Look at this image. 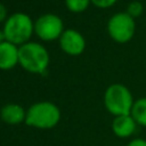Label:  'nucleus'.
Masks as SVG:
<instances>
[{"label":"nucleus","instance_id":"2eb2a0df","mask_svg":"<svg viewBox=\"0 0 146 146\" xmlns=\"http://www.w3.org/2000/svg\"><path fill=\"white\" fill-rule=\"evenodd\" d=\"M8 11H7V8L3 3L0 2V23H5L8 18Z\"/></svg>","mask_w":146,"mask_h":146},{"label":"nucleus","instance_id":"9d476101","mask_svg":"<svg viewBox=\"0 0 146 146\" xmlns=\"http://www.w3.org/2000/svg\"><path fill=\"white\" fill-rule=\"evenodd\" d=\"M18 64V47L3 41L0 43V70L8 71Z\"/></svg>","mask_w":146,"mask_h":146},{"label":"nucleus","instance_id":"423d86ee","mask_svg":"<svg viewBox=\"0 0 146 146\" xmlns=\"http://www.w3.org/2000/svg\"><path fill=\"white\" fill-rule=\"evenodd\" d=\"M64 31L62 18L55 14H43L34 22V33L43 41L57 40Z\"/></svg>","mask_w":146,"mask_h":146},{"label":"nucleus","instance_id":"f8f14e48","mask_svg":"<svg viewBox=\"0 0 146 146\" xmlns=\"http://www.w3.org/2000/svg\"><path fill=\"white\" fill-rule=\"evenodd\" d=\"M91 3L90 0H65L66 8L72 13H82L84 11L89 5Z\"/></svg>","mask_w":146,"mask_h":146},{"label":"nucleus","instance_id":"4468645a","mask_svg":"<svg viewBox=\"0 0 146 146\" xmlns=\"http://www.w3.org/2000/svg\"><path fill=\"white\" fill-rule=\"evenodd\" d=\"M91 3L98 8H102V9H105V8H110L112 7L117 0H90Z\"/></svg>","mask_w":146,"mask_h":146},{"label":"nucleus","instance_id":"ddd939ff","mask_svg":"<svg viewBox=\"0 0 146 146\" xmlns=\"http://www.w3.org/2000/svg\"><path fill=\"white\" fill-rule=\"evenodd\" d=\"M143 10H144V7H143L141 2H139V1H131L128 5V7H127V11L125 13L128 15H130L135 19V18L139 17L143 14Z\"/></svg>","mask_w":146,"mask_h":146},{"label":"nucleus","instance_id":"f257e3e1","mask_svg":"<svg viewBox=\"0 0 146 146\" xmlns=\"http://www.w3.org/2000/svg\"><path fill=\"white\" fill-rule=\"evenodd\" d=\"M50 57L44 46L29 41L18 47V64L33 74H46Z\"/></svg>","mask_w":146,"mask_h":146},{"label":"nucleus","instance_id":"f03ea898","mask_svg":"<svg viewBox=\"0 0 146 146\" xmlns=\"http://www.w3.org/2000/svg\"><path fill=\"white\" fill-rule=\"evenodd\" d=\"M6 41L19 47L30 41L34 33V23L25 13L11 14L2 27Z\"/></svg>","mask_w":146,"mask_h":146},{"label":"nucleus","instance_id":"0eeeda50","mask_svg":"<svg viewBox=\"0 0 146 146\" xmlns=\"http://www.w3.org/2000/svg\"><path fill=\"white\" fill-rule=\"evenodd\" d=\"M60 49L70 56H79L86 49V39L76 30L67 29L58 39Z\"/></svg>","mask_w":146,"mask_h":146},{"label":"nucleus","instance_id":"6e6552de","mask_svg":"<svg viewBox=\"0 0 146 146\" xmlns=\"http://www.w3.org/2000/svg\"><path fill=\"white\" fill-rule=\"evenodd\" d=\"M137 128V123L133 117L129 115H120L114 116L112 122L113 133L119 138H129L131 137Z\"/></svg>","mask_w":146,"mask_h":146},{"label":"nucleus","instance_id":"9b49d317","mask_svg":"<svg viewBox=\"0 0 146 146\" xmlns=\"http://www.w3.org/2000/svg\"><path fill=\"white\" fill-rule=\"evenodd\" d=\"M130 115L133 117L137 125L146 127V97L135 100Z\"/></svg>","mask_w":146,"mask_h":146},{"label":"nucleus","instance_id":"f3484780","mask_svg":"<svg viewBox=\"0 0 146 146\" xmlns=\"http://www.w3.org/2000/svg\"><path fill=\"white\" fill-rule=\"evenodd\" d=\"M3 41H6V39H5V34H3V31L0 29V43H2Z\"/></svg>","mask_w":146,"mask_h":146},{"label":"nucleus","instance_id":"7ed1b4c3","mask_svg":"<svg viewBox=\"0 0 146 146\" xmlns=\"http://www.w3.org/2000/svg\"><path fill=\"white\" fill-rule=\"evenodd\" d=\"M60 120V110L51 102L34 103L26 111L25 123L38 129H51Z\"/></svg>","mask_w":146,"mask_h":146},{"label":"nucleus","instance_id":"39448f33","mask_svg":"<svg viewBox=\"0 0 146 146\" xmlns=\"http://www.w3.org/2000/svg\"><path fill=\"white\" fill-rule=\"evenodd\" d=\"M136 31L135 19L127 13H116L107 22V32L112 40L117 43L130 41Z\"/></svg>","mask_w":146,"mask_h":146},{"label":"nucleus","instance_id":"dca6fc26","mask_svg":"<svg viewBox=\"0 0 146 146\" xmlns=\"http://www.w3.org/2000/svg\"><path fill=\"white\" fill-rule=\"evenodd\" d=\"M127 146H146V139L144 138H135L132 140H130Z\"/></svg>","mask_w":146,"mask_h":146},{"label":"nucleus","instance_id":"1a4fd4ad","mask_svg":"<svg viewBox=\"0 0 146 146\" xmlns=\"http://www.w3.org/2000/svg\"><path fill=\"white\" fill-rule=\"evenodd\" d=\"M0 117L5 123L10 125H16L22 122H25L26 111L24 110L23 106L18 104L9 103L2 106V108L0 110Z\"/></svg>","mask_w":146,"mask_h":146},{"label":"nucleus","instance_id":"20e7f679","mask_svg":"<svg viewBox=\"0 0 146 146\" xmlns=\"http://www.w3.org/2000/svg\"><path fill=\"white\" fill-rule=\"evenodd\" d=\"M131 91L121 83H113L107 87L104 94L105 108L114 116L129 115L133 106Z\"/></svg>","mask_w":146,"mask_h":146}]
</instances>
